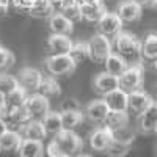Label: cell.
<instances>
[{"mask_svg":"<svg viewBox=\"0 0 157 157\" xmlns=\"http://www.w3.org/2000/svg\"><path fill=\"white\" fill-rule=\"evenodd\" d=\"M63 13L68 19H71L72 22H78V21H83L82 16V5L77 2V0H64V3L61 5L60 11Z\"/></svg>","mask_w":157,"mask_h":157,"instance_id":"cell-27","label":"cell"},{"mask_svg":"<svg viewBox=\"0 0 157 157\" xmlns=\"http://www.w3.org/2000/svg\"><path fill=\"white\" fill-rule=\"evenodd\" d=\"M86 43H88V50H90V58L96 63L104 64V61L113 54V43L110 41V38L104 36L101 33L93 35Z\"/></svg>","mask_w":157,"mask_h":157,"instance_id":"cell-3","label":"cell"},{"mask_svg":"<svg viewBox=\"0 0 157 157\" xmlns=\"http://www.w3.org/2000/svg\"><path fill=\"white\" fill-rule=\"evenodd\" d=\"M129 151H130V145H124V143L113 140L112 145L109 146V149L105 151V154L109 157H124L129 154Z\"/></svg>","mask_w":157,"mask_h":157,"instance_id":"cell-34","label":"cell"},{"mask_svg":"<svg viewBox=\"0 0 157 157\" xmlns=\"http://www.w3.org/2000/svg\"><path fill=\"white\" fill-rule=\"evenodd\" d=\"M155 152H157V148H155Z\"/></svg>","mask_w":157,"mask_h":157,"instance_id":"cell-47","label":"cell"},{"mask_svg":"<svg viewBox=\"0 0 157 157\" xmlns=\"http://www.w3.org/2000/svg\"><path fill=\"white\" fill-rule=\"evenodd\" d=\"M93 88H94V91L98 94H101L104 98V96H107L109 93H112V91L120 88V77L112 75L107 71L99 72L94 77V80H93Z\"/></svg>","mask_w":157,"mask_h":157,"instance_id":"cell-10","label":"cell"},{"mask_svg":"<svg viewBox=\"0 0 157 157\" xmlns=\"http://www.w3.org/2000/svg\"><path fill=\"white\" fill-rule=\"evenodd\" d=\"M44 66H46V71L50 75L60 77V75L72 74L75 66H77V63L72 60L71 55H54V54H50L44 60Z\"/></svg>","mask_w":157,"mask_h":157,"instance_id":"cell-4","label":"cell"},{"mask_svg":"<svg viewBox=\"0 0 157 157\" xmlns=\"http://www.w3.org/2000/svg\"><path fill=\"white\" fill-rule=\"evenodd\" d=\"M107 13V8L104 5V2H96V3H85L82 5V16L83 21L91 22V24H98L101 17Z\"/></svg>","mask_w":157,"mask_h":157,"instance_id":"cell-19","label":"cell"},{"mask_svg":"<svg viewBox=\"0 0 157 157\" xmlns=\"http://www.w3.org/2000/svg\"><path fill=\"white\" fill-rule=\"evenodd\" d=\"M72 46H74V41L69 38V35L52 33L47 39V49L54 55H69Z\"/></svg>","mask_w":157,"mask_h":157,"instance_id":"cell-13","label":"cell"},{"mask_svg":"<svg viewBox=\"0 0 157 157\" xmlns=\"http://www.w3.org/2000/svg\"><path fill=\"white\" fill-rule=\"evenodd\" d=\"M75 99H68V102H64L63 105V110H72V109H78L77 102H74Z\"/></svg>","mask_w":157,"mask_h":157,"instance_id":"cell-38","label":"cell"},{"mask_svg":"<svg viewBox=\"0 0 157 157\" xmlns=\"http://www.w3.org/2000/svg\"><path fill=\"white\" fill-rule=\"evenodd\" d=\"M138 5H141L143 8H149V6H155L157 0H135Z\"/></svg>","mask_w":157,"mask_h":157,"instance_id":"cell-37","label":"cell"},{"mask_svg":"<svg viewBox=\"0 0 157 157\" xmlns=\"http://www.w3.org/2000/svg\"><path fill=\"white\" fill-rule=\"evenodd\" d=\"M112 134H113V140L124 143V145H132L134 140H135V132L130 126H124L121 129H116Z\"/></svg>","mask_w":157,"mask_h":157,"instance_id":"cell-32","label":"cell"},{"mask_svg":"<svg viewBox=\"0 0 157 157\" xmlns=\"http://www.w3.org/2000/svg\"><path fill=\"white\" fill-rule=\"evenodd\" d=\"M74 157H93V155H90V154H77Z\"/></svg>","mask_w":157,"mask_h":157,"instance_id":"cell-45","label":"cell"},{"mask_svg":"<svg viewBox=\"0 0 157 157\" xmlns=\"http://www.w3.org/2000/svg\"><path fill=\"white\" fill-rule=\"evenodd\" d=\"M39 93H41L43 96H46V98H49V99L60 96L61 88H60V83L57 80V77H54V75H44L41 88H39Z\"/></svg>","mask_w":157,"mask_h":157,"instance_id":"cell-28","label":"cell"},{"mask_svg":"<svg viewBox=\"0 0 157 157\" xmlns=\"http://www.w3.org/2000/svg\"><path fill=\"white\" fill-rule=\"evenodd\" d=\"M141 55L143 60H149V61L157 60V33H149L141 41Z\"/></svg>","mask_w":157,"mask_h":157,"instance_id":"cell-26","label":"cell"},{"mask_svg":"<svg viewBox=\"0 0 157 157\" xmlns=\"http://www.w3.org/2000/svg\"><path fill=\"white\" fill-rule=\"evenodd\" d=\"M82 148L83 140L74 130H63L47 145L46 152L49 157H72L80 154Z\"/></svg>","mask_w":157,"mask_h":157,"instance_id":"cell-1","label":"cell"},{"mask_svg":"<svg viewBox=\"0 0 157 157\" xmlns=\"http://www.w3.org/2000/svg\"><path fill=\"white\" fill-rule=\"evenodd\" d=\"M27 109L32 115L33 120H41L50 112V104H49V98L43 96L41 93H33V94H29V99H27Z\"/></svg>","mask_w":157,"mask_h":157,"instance_id":"cell-9","label":"cell"},{"mask_svg":"<svg viewBox=\"0 0 157 157\" xmlns=\"http://www.w3.org/2000/svg\"><path fill=\"white\" fill-rule=\"evenodd\" d=\"M21 134L24 140H35V141H43L47 137V132L44 129V124L41 120H32L25 126H22Z\"/></svg>","mask_w":157,"mask_h":157,"instance_id":"cell-18","label":"cell"},{"mask_svg":"<svg viewBox=\"0 0 157 157\" xmlns=\"http://www.w3.org/2000/svg\"><path fill=\"white\" fill-rule=\"evenodd\" d=\"M138 127L145 134L157 132V101H154L141 115H138Z\"/></svg>","mask_w":157,"mask_h":157,"instance_id":"cell-14","label":"cell"},{"mask_svg":"<svg viewBox=\"0 0 157 157\" xmlns=\"http://www.w3.org/2000/svg\"><path fill=\"white\" fill-rule=\"evenodd\" d=\"M36 2H38V0H11V5L14 6L16 10H19V11L30 13Z\"/></svg>","mask_w":157,"mask_h":157,"instance_id":"cell-36","label":"cell"},{"mask_svg":"<svg viewBox=\"0 0 157 157\" xmlns=\"http://www.w3.org/2000/svg\"><path fill=\"white\" fill-rule=\"evenodd\" d=\"M27 99H29V93L19 85L16 90H13L11 93L6 94V109L10 112L16 110V109H21L27 104Z\"/></svg>","mask_w":157,"mask_h":157,"instance_id":"cell-24","label":"cell"},{"mask_svg":"<svg viewBox=\"0 0 157 157\" xmlns=\"http://www.w3.org/2000/svg\"><path fill=\"white\" fill-rule=\"evenodd\" d=\"M88 140H90V146L93 148L94 151L105 152L109 149V146L112 145V141H113V134H112L110 129H107L105 126H102V127L94 129L93 132L90 134Z\"/></svg>","mask_w":157,"mask_h":157,"instance_id":"cell-12","label":"cell"},{"mask_svg":"<svg viewBox=\"0 0 157 157\" xmlns=\"http://www.w3.org/2000/svg\"><path fill=\"white\" fill-rule=\"evenodd\" d=\"M113 52L121 55L129 64H141V41L135 36L126 32H121L113 38Z\"/></svg>","mask_w":157,"mask_h":157,"instance_id":"cell-2","label":"cell"},{"mask_svg":"<svg viewBox=\"0 0 157 157\" xmlns=\"http://www.w3.org/2000/svg\"><path fill=\"white\" fill-rule=\"evenodd\" d=\"M17 152H19V157H43V155H44L43 141L22 140Z\"/></svg>","mask_w":157,"mask_h":157,"instance_id":"cell-23","label":"cell"},{"mask_svg":"<svg viewBox=\"0 0 157 157\" xmlns=\"http://www.w3.org/2000/svg\"><path fill=\"white\" fill-rule=\"evenodd\" d=\"M80 5H85V3H96V2H102V0H77Z\"/></svg>","mask_w":157,"mask_h":157,"instance_id":"cell-43","label":"cell"},{"mask_svg":"<svg viewBox=\"0 0 157 157\" xmlns=\"http://www.w3.org/2000/svg\"><path fill=\"white\" fill-rule=\"evenodd\" d=\"M130 66V64L121 57V55H118L116 52H113V54L104 61V68H105V71L112 75H116V77H120L127 68Z\"/></svg>","mask_w":157,"mask_h":157,"instance_id":"cell-22","label":"cell"},{"mask_svg":"<svg viewBox=\"0 0 157 157\" xmlns=\"http://www.w3.org/2000/svg\"><path fill=\"white\" fill-rule=\"evenodd\" d=\"M152 102H154L152 98L143 90H137V91L129 93V110L132 113L141 115Z\"/></svg>","mask_w":157,"mask_h":157,"instance_id":"cell-15","label":"cell"},{"mask_svg":"<svg viewBox=\"0 0 157 157\" xmlns=\"http://www.w3.org/2000/svg\"><path fill=\"white\" fill-rule=\"evenodd\" d=\"M6 109V94L0 91V113Z\"/></svg>","mask_w":157,"mask_h":157,"instance_id":"cell-40","label":"cell"},{"mask_svg":"<svg viewBox=\"0 0 157 157\" xmlns=\"http://www.w3.org/2000/svg\"><path fill=\"white\" fill-rule=\"evenodd\" d=\"M61 120H63V127L64 130H72L77 127L83 120L85 113L80 109H72V110H61Z\"/></svg>","mask_w":157,"mask_h":157,"instance_id":"cell-25","label":"cell"},{"mask_svg":"<svg viewBox=\"0 0 157 157\" xmlns=\"http://www.w3.org/2000/svg\"><path fill=\"white\" fill-rule=\"evenodd\" d=\"M115 13L120 16V19L123 22L132 24V22L140 21V17L143 14V6L138 5L135 0H123V2L118 5Z\"/></svg>","mask_w":157,"mask_h":157,"instance_id":"cell-11","label":"cell"},{"mask_svg":"<svg viewBox=\"0 0 157 157\" xmlns=\"http://www.w3.org/2000/svg\"><path fill=\"white\" fill-rule=\"evenodd\" d=\"M127 124H129L127 112H112V110H110V113L107 116L105 123H104V126H105L107 129H110L112 132L116 130V129H121V127L127 126Z\"/></svg>","mask_w":157,"mask_h":157,"instance_id":"cell-29","label":"cell"},{"mask_svg":"<svg viewBox=\"0 0 157 157\" xmlns=\"http://www.w3.org/2000/svg\"><path fill=\"white\" fill-rule=\"evenodd\" d=\"M154 68H155V71H157V60L154 61Z\"/></svg>","mask_w":157,"mask_h":157,"instance_id":"cell-46","label":"cell"},{"mask_svg":"<svg viewBox=\"0 0 157 157\" xmlns=\"http://www.w3.org/2000/svg\"><path fill=\"white\" fill-rule=\"evenodd\" d=\"M69 55L72 57V60L78 64V63H82L85 61L86 58H90V50H88V43H82V41H77L74 43L71 52H69Z\"/></svg>","mask_w":157,"mask_h":157,"instance_id":"cell-31","label":"cell"},{"mask_svg":"<svg viewBox=\"0 0 157 157\" xmlns=\"http://www.w3.org/2000/svg\"><path fill=\"white\" fill-rule=\"evenodd\" d=\"M11 0H0V8H10Z\"/></svg>","mask_w":157,"mask_h":157,"instance_id":"cell-42","label":"cell"},{"mask_svg":"<svg viewBox=\"0 0 157 157\" xmlns=\"http://www.w3.org/2000/svg\"><path fill=\"white\" fill-rule=\"evenodd\" d=\"M143 64H130V66L120 75V88L132 93L141 90L143 86Z\"/></svg>","mask_w":157,"mask_h":157,"instance_id":"cell-5","label":"cell"},{"mask_svg":"<svg viewBox=\"0 0 157 157\" xmlns=\"http://www.w3.org/2000/svg\"><path fill=\"white\" fill-rule=\"evenodd\" d=\"M8 129H10V127H8V121L5 120V118L0 116V137H2V135L6 132Z\"/></svg>","mask_w":157,"mask_h":157,"instance_id":"cell-39","label":"cell"},{"mask_svg":"<svg viewBox=\"0 0 157 157\" xmlns=\"http://www.w3.org/2000/svg\"><path fill=\"white\" fill-rule=\"evenodd\" d=\"M123 21L120 19V16L116 14V13H105L101 21L96 24L98 25V33L104 35V36H107V38H115L121 33L123 30Z\"/></svg>","mask_w":157,"mask_h":157,"instance_id":"cell-7","label":"cell"},{"mask_svg":"<svg viewBox=\"0 0 157 157\" xmlns=\"http://www.w3.org/2000/svg\"><path fill=\"white\" fill-rule=\"evenodd\" d=\"M22 140H24V137L19 130L8 129L6 132L0 137V151H3V152L16 151V149H19Z\"/></svg>","mask_w":157,"mask_h":157,"instance_id":"cell-20","label":"cell"},{"mask_svg":"<svg viewBox=\"0 0 157 157\" xmlns=\"http://www.w3.org/2000/svg\"><path fill=\"white\" fill-rule=\"evenodd\" d=\"M155 8H157V3H155Z\"/></svg>","mask_w":157,"mask_h":157,"instance_id":"cell-48","label":"cell"},{"mask_svg":"<svg viewBox=\"0 0 157 157\" xmlns=\"http://www.w3.org/2000/svg\"><path fill=\"white\" fill-rule=\"evenodd\" d=\"M43 124L47 135H58L60 132H63V120H61V112H49L44 118H43Z\"/></svg>","mask_w":157,"mask_h":157,"instance_id":"cell-21","label":"cell"},{"mask_svg":"<svg viewBox=\"0 0 157 157\" xmlns=\"http://www.w3.org/2000/svg\"><path fill=\"white\" fill-rule=\"evenodd\" d=\"M19 78L14 77V75H11L8 72H0V91L5 94L11 93L13 90H16L19 86Z\"/></svg>","mask_w":157,"mask_h":157,"instance_id":"cell-33","label":"cell"},{"mask_svg":"<svg viewBox=\"0 0 157 157\" xmlns=\"http://www.w3.org/2000/svg\"><path fill=\"white\" fill-rule=\"evenodd\" d=\"M54 13H57V11L49 0H38L29 14L33 17H38V19H49Z\"/></svg>","mask_w":157,"mask_h":157,"instance_id":"cell-30","label":"cell"},{"mask_svg":"<svg viewBox=\"0 0 157 157\" xmlns=\"http://www.w3.org/2000/svg\"><path fill=\"white\" fill-rule=\"evenodd\" d=\"M85 118H88V120L91 123H94V124H104L107 120V116L110 113V109L107 105V102L105 99H94V101H91L88 105L85 107Z\"/></svg>","mask_w":157,"mask_h":157,"instance_id":"cell-8","label":"cell"},{"mask_svg":"<svg viewBox=\"0 0 157 157\" xmlns=\"http://www.w3.org/2000/svg\"><path fill=\"white\" fill-rule=\"evenodd\" d=\"M107 105L112 112H127L129 110V93L121 88H118L107 96H104Z\"/></svg>","mask_w":157,"mask_h":157,"instance_id":"cell-17","label":"cell"},{"mask_svg":"<svg viewBox=\"0 0 157 157\" xmlns=\"http://www.w3.org/2000/svg\"><path fill=\"white\" fill-rule=\"evenodd\" d=\"M19 83L21 86L27 91L29 94H33V93H39V88H41V83H43V72L36 69V68H32V66H27V68H22L19 71Z\"/></svg>","mask_w":157,"mask_h":157,"instance_id":"cell-6","label":"cell"},{"mask_svg":"<svg viewBox=\"0 0 157 157\" xmlns=\"http://www.w3.org/2000/svg\"><path fill=\"white\" fill-rule=\"evenodd\" d=\"M16 58H14V54L11 50H8L6 47L0 46V72L6 71L8 68H11L14 64Z\"/></svg>","mask_w":157,"mask_h":157,"instance_id":"cell-35","label":"cell"},{"mask_svg":"<svg viewBox=\"0 0 157 157\" xmlns=\"http://www.w3.org/2000/svg\"><path fill=\"white\" fill-rule=\"evenodd\" d=\"M6 13H8V8H0V17L6 16Z\"/></svg>","mask_w":157,"mask_h":157,"instance_id":"cell-44","label":"cell"},{"mask_svg":"<svg viewBox=\"0 0 157 157\" xmlns=\"http://www.w3.org/2000/svg\"><path fill=\"white\" fill-rule=\"evenodd\" d=\"M49 2L52 3V6L55 8V11H60V8H61V5L64 3V0H49Z\"/></svg>","mask_w":157,"mask_h":157,"instance_id":"cell-41","label":"cell"},{"mask_svg":"<svg viewBox=\"0 0 157 157\" xmlns=\"http://www.w3.org/2000/svg\"><path fill=\"white\" fill-rule=\"evenodd\" d=\"M49 29L55 35H71L74 30V22L68 19L63 13H54L49 17Z\"/></svg>","mask_w":157,"mask_h":157,"instance_id":"cell-16","label":"cell"}]
</instances>
